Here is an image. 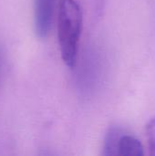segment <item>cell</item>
I'll return each instance as SVG.
<instances>
[{"label": "cell", "instance_id": "cell-1", "mask_svg": "<svg viewBox=\"0 0 155 156\" xmlns=\"http://www.w3.org/2000/svg\"><path fill=\"white\" fill-rule=\"evenodd\" d=\"M82 29V13L75 0H61L58 17V39L63 62L69 68L76 65Z\"/></svg>", "mask_w": 155, "mask_h": 156}, {"label": "cell", "instance_id": "cell-2", "mask_svg": "<svg viewBox=\"0 0 155 156\" xmlns=\"http://www.w3.org/2000/svg\"><path fill=\"white\" fill-rule=\"evenodd\" d=\"M104 155L142 156L143 146L133 134L123 132L119 128H111L104 141Z\"/></svg>", "mask_w": 155, "mask_h": 156}, {"label": "cell", "instance_id": "cell-3", "mask_svg": "<svg viewBox=\"0 0 155 156\" xmlns=\"http://www.w3.org/2000/svg\"><path fill=\"white\" fill-rule=\"evenodd\" d=\"M57 0H34V27L37 37H46L51 28Z\"/></svg>", "mask_w": 155, "mask_h": 156}, {"label": "cell", "instance_id": "cell-4", "mask_svg": "<svg viewBox=\"0 0 155 156\" xmlns=\"http://www.w3.org/2000/svg\"><path fill=\"white\" fill-rule=\"evenodd\" d=\"M145 133L148 144V150L151 155L155 156V116H153L146 124Z\"/></svg>", "mask_w": 155, "mask_h": 156}]
</instances>
